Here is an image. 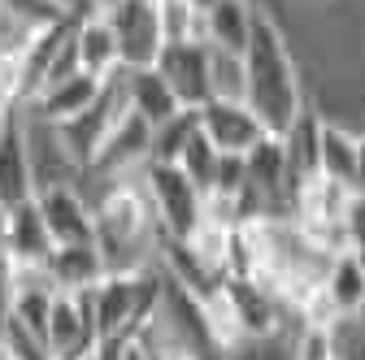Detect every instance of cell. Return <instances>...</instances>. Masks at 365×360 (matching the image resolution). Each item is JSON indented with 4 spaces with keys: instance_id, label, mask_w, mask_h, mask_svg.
Here are the masks:
<instances>
[{
    "instance_id": "obj_23",
    "label": "cell",
    "mask_w": 365,
    "mask_h": 360,
    "mask_svg": "<svg viewBox=\"0 0 365 360\" xmlns=\"http://www.w3.org/2000/svg\"><path fill=\"white\" fill-rule=\"evenodd\" d=\"M0 14H5V22L18 26V31H43V26L61 22V18H78L87 9L78 0H0Z\"/></svg>"
},
{
    "instance_id": "obj_24",
    "label": "cell",
    "mask_w": 365,
    "mask_h": 360,
    "mask_svg": "<svg viewBox=\"0 0 365 360\" xmlns=\"http://www.w3.org/2000/svg\"><path fill=\"white\" fill-rule=\"evenodd\" d=\"M209 100H248L244 53L209 48Z\"/></svg>"
},
{
    "instance_id": "obj_30",
    "label": "cell",
    "mask_w": 365,
    "mask_h": 360,
    "mask_svg": "<svg viewBox=\"0 0 365 360\" xmlns=\"http://www.w3.org/2000/svg\"><path fill=\"white\" fill-rule=\"evenodd\" d=\"M296 330V326H292ZM292 330H274V334H252L235 339L226 347L222 360H292Z\"/></svg>"
},
{
    "instance_id": "obj_21",
    "label": "cell",
    "mask_w": 365,
    "mask_h": 360,
    "mask_svg": "<svg viewBox=\"0 0 365 360\" xmlns=\"http://www.w3.org/2000/svg\"><path fill=\"white\" fill-rule=\"evenodd\" d=\"M122 83H126V105H130V113H140L148 126H161L165 117H174L182 109L153 65L148 70H122Z\"/></svg>"
},
{
    "instance_id": "obj_18",
    "label": "cell",
    "mask_w": 365,
    "mask_h": 360,
    "mask_svg": "<svg viewBox=\"0 0 365 360\" xmlns=\"http://www.w3.org/2000/svg\"><path fill=\"white\" fill-rule=\"evenodd\" d=\"M257 18V0H213L205 9V43L222 53H244Z\"/></svg>"
},
{
    "instance_id": "obj_29",
    "label": "cell",
    "mask_w": 365,
    "mask_h": 360,
    "mask_svg": "<svg viewBox=\"0 0 365 360\" xmlns=\"http://www.w3.org/2000/svg\"><path fill=\"white\" fill-rule=\"evenodd\" d=\"M217 161H222V152L205 139V130L196 126V134L187 139V148H182V157L174 161L182 174L192 178V183L200 187V191H209V183H213V174H217Z\"/></svg>"
},
{
    "instance_id": "obj_42",
    "label": "cell",
    "mask_w": 365,
    "mask_h": 360,
    "mask_svg": "<svg viewBox=\"0 0 365 360\" xmlns=\"http://www.w3.org/2000/svg\"><path fill=\"white\" fill-rule=\"evenodd\" d=\"M361 22H365V14H361Z\"/></svg>"
},
{
    "instance_id": "obj_22",
    "label": "cell",
    "mask_w": 365,
    "mask_h": 360,
    "mask_svg": "<svg viewBox=\"0 0 365 360\" xmlns=\"http://www.w3.org/2000/svg\"><path fill=\"white\" fill-rule=\"evenodd\" d=\"M352 169H356V130L322 117V134H317V174L352 187Z\"/></svg>"
},
{
    "instance_id": "obj_37",
    "label": "cell",
    "mask_w": 365,
    "mask_h": 360,
    "mask_svg": "<svg viewBox=\"0 0 365 360\" xmlns=\"http://www.w3.org/2000/svg\"><path fill=\"white\" fill-rule=\"evenodd\" d=\"M192 5H196V9H200V14H205V9H209V5H213V0H192Z\"/></svg>"
},
{
    "instance_id": "obj_3",
    "label": "cell",
    "mask_w": 365,
    "mask_h": 360,
    "mask_svg": "<svg viewBox=\"0 0 365 360\" xmlns=\"http://www.w3.org/2000/svg\"><path fill=\"white\" fill-rule=\"evenodd\" d=\"M140 187H144V196L153 204L161 239H178L182 243L205 221V191L174 161H148L140 169Z\"/></svg>"
},
{
    "instance_id": "obj_5",
    "label": "cell",
    "mask_w": 365,
    "mask_h": 360,
    "mask_svg": "<svg viewBox=\"0 0 365 360\" xmlns=\"http://www.w3.org/2000/svg\"><path fill=\"white\" fill-rule=\"evenodd\" d=\"M18 117H22V134H26V157H31V178H35V191L43 187H78L83 178V165L70 157V148L61 144V134L53 122L35 117L31 109L18 105Z\"/></svg>"
},
{
    "instance_id": "obj_43",
    "label": "cell",
    "mask_w": 365,
    "mask_h": 360,
    "mask_svg": "<svg viewBox=\"0 0 365 360\" xmlns=\"http://www.w3.org/2000/svg\"><path fill=\"white\" fill-rule=\"evenodd\" d=\"M0 360H5V356H0Z\"/></svg>"
},
{
    "instance_id": "obj_40",
    "label": "cell",
    "mask_w": 365,
    "mask_h": 360,
    "mask_svg": "<svg viewBox=\"0 0 365 360\" xmlns=\"http://www.w3.org/2000/svg\"><path fill=\"white\" fill-rule=\"evenodd\" d=\"M0 35H5V14H0Z\"/></svg>"
},
{
    "instance_id": "obj_20",
    "label": "cell",
    "mask_w": 365,
    "mask_h": 360,
    "mask_svg": "<svg viewBox=\"0 0 365 360\" xmlns=\"http://www.w3.org/2000/svg\"><path fill=\"white\" fill-rule=\"evenodd\" d=\"M317 134H322V109L309 105L292 117V126L279 134L283 139V152H287V174H292V187L300 183V178L317 174Z\"/></svg>"
},
{
    "instance_id": "obj_26",
    "label": "cell",
    "mask_w": 365,
    "mask_h": 360,
    "mask_svg": "<svg viewBox=\"0 0 365 360\" xmlns=\"http://www.w3.org/2000/svg\"><path fill=\"white\" fill-rule=\"evenodd\" d=\"M187 252L209 269V274L226 278V256H231V226H217V221H200V226L182 239Z\"/></svg>"
},
{
    "instance_id": "obj_25",
    "label": "cell",
    "mask_w": 365,
    "mask_h": 360,
    "mask_svg": "<svg viewBox=\"0 0 365 360\" xmlns=\"http://www.w3.org/2000/svg\"><path fill=\"white\" fill-rule=\"evenodd\" d=\"M157 22H161V43L205 39V14L192 0H157Z\"/></svg>"
},
{
    "instance_id": "obj_39",
    "label": "cell",
    "mask_w": 365,
    "mask_h": 360,
    "mask_svg": "<svg viewBox=\"0 0 365 360\" xmlns=\"http://www.w3.org/2000/svg\"><path fill=\"white\" fill-rule=\"evenodd\" d=\"M356 260H361V274H365V252H356Z\"/></svg>"
},
{
    "instance_id": "obj_8",
    "label": "cell",
    "mask_w": 365,
    "mask_h": 360,
    "mask_svg": "<svg viewBox=\"0 0 365 360\" xmlns=\"http://www.w3.org/2000/svg\"><path fill=\"white\" fill-rule=\"evenodd\" d=\"M43 343H48L53 360H78L87 351H96V322H91L87 308V291H57L48 322H43Z\"/></svg>"
},
{
    "instance_id": "obj_31",
    "label": "cell",
    "mask_w": 365,
    "mask_h": 360,
    "mask_svg": "<svg viewBox=\"0 0 365 360\" xmlns=\"http://www.w3.org/2000/svg\"><path fill=\"white\" fill-rule=\"evenodd\" d=\"M292 360H339L335 326H304V322H296V330H292Z\"/></svg>"
},
{
    "instance_id": "obj_12",
    "label": "cell",
    "mask_w": 365,
    "mask_h": 360,
    "mask_svg": "<svg viewBox=\"0 0 365 360\" xmlns=\"http://www.w3.org/2000/svg\"><path fill=\"white\" fill-rule=\"evenodd\" d=\"M35 204L53 235V248L96 239V213H91V200L83 187H43V191H35Z\"/></svg>"
},
{
    "instance_id": "obj_6",
    "label": "cell",
    "mask_w": 365,
    "mask_h": 360,
    "mask_svg": "<svg viewBox=\"0 0 365 360\" xmlns=\"http://www.w3.org/2000/svg\"><path fill=\"white\" fill-rule=\"evenodd\" d=\"M222 300L231 308V322L240 330V339L252 334H274V330H292V312L283 308V300L269 287H261L257 278H222Z\"/></svg>"
},
{
    "instance_id": "obj_17",
    "label": "cell",
    "mask_w": 365,
    "mask_h": 360,
    "mask_svg": "<svg viewBox=\"0 0 365 360\" xmlns=\"http://www.w3.org/2000/svg\"><path fill=\"white\" fill-rule=\"evenodd\" d=\"M43 274L57 291H87L105 278V256L96 248V239L87 243H57L43 256Z\"/></svg>"
},
{
    "instance_id": "obj_14",
    "label": "cell",
    "mask_w": 365,
    "mask_h": 360,
    "mask_svg": "<svg viewBox=\"0 0 365 360\" xmlns=\"http://www.w3.org/2000/svg\"><path fill=\"white\" fill-rule=\"evenodd\" d=\"M31 196H35V178H31L22 117L9 113L0 122V208H14V204H22Z\"/></svg>"
},
{
    "instance_id": "obj_33",
    "label": "cell",
    "mask_w": 365,
    "mask_h": 360,
    "mask_svg": "<svg viewBox=\"0 0 365 360\" xmlns=\"http://www.w3.org/2000/svg\"><path fill=\"white\" fill-rule=\"evenodd\" d=\"M209 191H217V196H244V191H248V178H244V157H226V152H222L217 174H213V183H209Z\"/></svg>"
},
{
    "instance_id": "obj_2",
    "label": "cell",
    "mask_w": 365,
    "mask_h": 360,
    "mask_svg": "<svg viewBox=\"0 0 365 360\" xmlns=\"http://www.w3.org/2000/svg\"><path fill=\"white\" fill-rule=\"evenodd\" d=\"M161 300V265L148 269H122V274H105L96 287H87V308L96 322V339H122L140 330Z\"/></svg>"
},
{
    "instance_id": "obj_16",
    "label": "cell",
    "mask_w": 365,
    "mask_h": 360,
    "mask_svg": "<svg viewBox=\"0 0 365 360\" xmlns=\"http://www.w3.org/2000/svg\"><path fill=\"white\" fill-rule=\"evenodd\" d=\"M74 57H78V70L96 74V78H113L122 70V57H118V35L109 26L105 14L87 9L74 18Z\"/></svg>"
},
{
    "instance_id": "obj_38",
    "label": "cell",
    "mask_w": 365,
    "mask_h": 360,
    "mask_svg": "<svg viewBox=\"0 0 365 360\" xmlns=\"http://www.w3.org/2000/svg\"><path fill=\"white\" fill-rule=\"evenodd\" d=\"M78 360H101V351H87V356H78Z\"/></svg>"
},
{
    "instance_id": "obj_27",
    "label": "cell",
    "mask_w": 365,
    "mask_h": 360,
    "mask_svg": "<svg viewBox=\"0 0 365 360\" xmlns=\"http://www.w3.org/2000/svg\"><path fill=\"white\" fill-rule=\"evenodd\" d=\"M196 109H178L174 117H165L161 126H153V152L148 161H178L182 148H187V139L196 134Z\"/></svg>"
},
{
    "instance_id": "obj_36",
    "label": "cell",
    "mask_w": 365,
    "mask_h": 360,
    "mask_svg": "<svg viewBox=\"0 0 365 360\" xmlns=\"http://www.w3.org/2000/svg\"><path fill=\"white\" fill-rule=\"evenodd\" d=\"M78 5H83V9H96V14H109L118 0H78Z\"/></svg>"
},
{
    "instance_id": "obj_11",
    "label": "cell",
    "mask_w": 365,
    "mask_h": 360,
    "mask_svg": "<svg viewBox=\"0 0 365 360\" xmlns=\"http://www.w3.org/2000/svg\"><path fill=\"white\" fill-rule=\"evenodd\" d=\"M196 122L205 130V139L226 157H244L261 134H269L261 117L248 109V100H205L196 109Z\"/></svg>"
},
{
    "instance_id": "obj_15",
    "label": "cell",
    "mask_w": 365,
    "mask_h": 360,
    "mask_svg": "<svg viewBox=\"0 0 365 360\" xmlns=\"http://www.w3.org/2000/svg\"><path fill=\"white\" fill-rule=\"evenodd\" d=\"M101 87H105V78L87 74V70H74V74H66V78L48 83V87H43V92H39L31 105H22V109H31L35 117H43V122L61 126V122L78 117L91 100H96V96H101Z\"/></svg>"
},
{
    "instance_id": "obj_7",
    "label": "cell",
    "mask_w": 365,
    "mask_h": 360,
    "mask_svg": "<svg viewBox=\"0 0 365 360\" xmlns=\"http://www.w3.org/2000/svg\"><path fill=\"white\" fill-rule=\"evenodd\" d=\"M118 35V57L122 70H148L161 53V22H157V0H118L105 14Z\"/></svg>"
},
{
    "instance_id": "obj_28",
    "label": "cell",
    "mask_w": 365,
    "mask_h": 360,
    "mask_svg": "<svg viewBox=\"0 0 365 360\" xmlns=\"http://www.w3.org/2000/svg\"><path fill=\"white\" fill-rule=\"evenodd\" d=\"M0 356L5 360H53L43 334L22 326L18 317H9V312H0Z\"/></svg>"
},
{
    "instance_id": "obj_19",
    "label": "cell",
    "mask_w": 365,
    "mask_h": 360,
    "mask_svg": "<svg viewBox=\"0 0 365 360\" xmlns=\"http://www.w3.org/2000/svg\"><path fill=\"white\" fill-rule=\"evenodd\" d=\"M322 295L335 308V317H356L365 312V274H361V260L356 252H335L327 274H322Z\"/></svg>"
},
{
    "instance_id": "obj_10",
    "label": "cell",
    "mask_w": 365,
    "mask_h": 360,
    "mask_svg": "<svg viewBox=\"0 0 365 360\" xmlns=\"http://www.w3.org/2000/svg\"><path fill=\"white\" fill-rule=\"evenodd\" d=\"M148 152H153V126L140 117V113H122L113 122V130L105 134V144L96 152V161L87 165L91 178H126V174H140L148 165Z\"/></svg>"
},
{
    "instance_id": "obj_13",
    "label": "cell",
    "mask_w": 365,
    "mask_h": 360,
    "mask_svg": "<svg viewBox=\"0 0 365 360\" xmlns=\"http://www.w3.org/2000/svg\"><path fill=\"white\" fill-rule=\"evenodd\" d=\"M48 252H53V235L39 217L35 196L14 208H0V256H9L14 265H43Z\"/></svg>"
},
{
    "instance_id": "obj_35",
    "label": "cell",
    "mask_w": 365,
    "mask_h": 360,
    "mask_svg": "<svg viewBox=\"0 0 365 360\" xmlns=\"http://www.w3.org/2000/svg\"><path fill=\"white\" fill-rule=\"evenodd\" d=\"M9 113H18V92H14L5 78H0V122H5Z\"/></svg>"
},
{
    "instance_id": "obj_9",
    "label": "cell",
    "mask_w": 365,
    "mask_h": 360,
    "mask_svg": "<svg viewBox=\"0 0 365 360\" xmlns=\"http://www.w3.org/2000/svg\"><path fill=\"white\" fill-rule=\"evenodd\" d=\"M161 83L174 92L182 109H200L209 100V43L187 39V43H161V53L153 61Z\"/></svg>"
},
{
    "instance_id": "obj_4",
    "label": "cell",
    "mask_w": 365,
    "mask_h": 360,
    "mask_svg": "<svg viewBox=\"0 0 365 360\" xmlns=\"http://www.w3.org/2000/svg\"><path fill=\"white\" fill-rule=\"evenodd\" d=\"M126 109H130V105H126V83H122V70H118L113 78H105L101 96L91 100L78 117H70V122L57 126L61 144L70 148V157H74L83 169L96 161V152H101V144H105V134L113 130V122H118Z\"/></svg>"
},
{
    "instance_id": "obj_34",
    "label": "cell",
    "mask_w": 365,
    "mask_h": 360,
    "mask_svg": "<svg viewBox=\"0 0 365 360\" xmlns=\"http://www.w3.org/2000/svg\"><path fill=\"white\" fill-rule=\"evenodd\" d=\"M352 191L365 196V130L356 134V169H352Z\"/></svg>"
},
{
    "instance_id": "obj_41",
    "label": "cell",
    "mask_w": 365,
    "mask_h": 360,
    "mask_svg": "<svg viewBox=\"0 0 365 360\" xmlns=\"http://www.w3.org/2000/svg\"><path fill=\"white\" fill-rule=\"evenodd\" d=\"M170 360H187V356H170Z\"/></svg>"
},
{
    "instance_id": "obj_1",
    "label": "cell",
    "mask_w": 365,
    "mask_h": 360,
    "mask_svg": "<svg viewBox=\"0 0 365 360\" xmlns=\"http://www.w3.org/2000/svg\"><path fill=\"white\" fill-rule=\"evenodd\" d=\"M244 70H248V109L261 117L269 134H283L309 96H304V74L287 43V31L265 5H257V18H252Z\"/></svg>"
},
{
    "instance_id": "obj_32",
    "label": "cell",
    "mask_w": 365,
    "mask_h": 360,
    "mask_svg": "<svg viewBox=\"0 0 365 360\" xmlns=\"http://www.w3.org/2000/svg\"><path fill=\"white\" fill-rule=\"evenodd\" d=\"M339 239H344V252H365V196L361 191H352L339 217Z\"/></svg>"
}]
</instances>
